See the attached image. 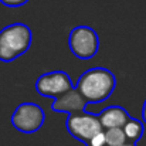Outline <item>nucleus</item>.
Here are the masks:
<instances>
[{
  "instance_id": "f257e3e1",
  "label": "nucleus",
  "mask_w": 146,
  "mask_h": 146,
  "mask_svg": "<svg viewBox=\"0 0 146 146\" xmlns=\"http://www.w3.org/2000/svg\"><path fill=\"white\" fill-rule=\"evenodd\" d=\"M115 87L116 78L111 70L94 67L80 75L75 90L82 95L87 104H99L112 95Z\"/></svg>"
},
{
  "instance_id": "f03ea898",
  "label": "nucleus",
  "mask_w": 146,
  "mask_h": 146,
  "mask_svg": "<svg viewBox=\"0 0 146 146\" xmlns=\"http://www.w3.org/2000/svg\"><path fill=\"white\" fill-rule=\"evenodd\" d=\"M33 34L27 24L13 23L0 30V61L10 62L23 55L31 46Z\"/></svg>"
},
{
  "instance_id": "7ed1b4c3",
  "label": "nucleus",
  "mask_w": 146,
  "mask_h": 146,
  "mask_svg": "<svg viewBox=\"0 0 146 146\" xmlns=\"http://www.w3.org/2000/svg\"><path fill=\"white\" fill-rule=\"evenodd\" d=\"M70 51L80 60H90L98 52L99 37L90 26H77L68 36Z\"/></svg>"
},
{
  "instance_id": "20e7f679",
  "label": "nucleus",
  "mask_w": 146,
  "mask_h": 146,
  "mask_svg": "<svg viewBox=\"0 0 146 146\" xmlns=\"http://www.w3.org/2000/svg\"><path fill=\"white\" fill-rule=\"evenodd\" d=\"M10 121L14 129H17L19 132L34 133L44 125L46 113L38 104L23 102L14 109Z\"/></svg>"
},
{
  "instance_id": "39448f33",
  "label": "nucleus",
  "mask_w": 146,
  "mask_h": 146,
  "mask_svg": "<svg viewBox=\"0 0 146 146\" xmlns=\"http://www.w3.org/2000/svg\"><path fill=\"white\" fill-rule=\"evenodd\" d=\"M65 128L72 138L85 143L90 138L102 132L104 128L98 119V115L90 113L87 111L68 113V119L65 121Z\"/></svg>"
},
{
  "instance_id": "423d86ee",
  "label": "nucleus",
  "mask_w": 146,
  "mask_h": 146,
  "mask_svg": "<svg viewBox=\"0 0 146 146\" xmlns=\"http://www.w3.org/2000/svg\"><path fill=\"white\" fill-rule=\"evenodd\" d=\"M36 91L43 97L55 98L72 88V81L65 71H48L40 75L36 81Z\"/></svg>"
},
{
  "instance_id": "0eeeda50",
  "label": "nucleus",
  "mask_w": 146,
  "mask_h": 146,
  "mask_svg": "<svg viewBox=\"0 0 146 146\" xmlns=\"http://www.w3.org/2000/svg\"><path fill=\"white\" fill-rule=\"evenodd\" d=\"M87 101L82 98V95L72 87L68 91L62 92L61 95L54 98L51 104V109L55 112H67V113H75L85 111Z\"/></svg>"
},
{
  "instance_id": "6e6552de",
  "label": "nucleus",
  "mask_w": 146,
  "mask_h": 146,
  "mask_svg": "<svg viewBox=\"0 0 146 146\" xmlns=\"http://www.w3.org/2000/svg\"><path fill=\"white\" fill-rule=\"evenodd\" d=\"M128 118H129V113L126 112V109L122 108V106H118V105L106 106L98 115V119H99V122H101L104 129L115 128V126H121L122 128Z\"/></svg>"
},
{
  "instance_id": "1a4fd4ad",
  "label": "nucleus",
  "mask_w": 146,
  "mask_h": 146,
  "mask_svg": "<svg viewBox=\"0 0 146 146\" xmlns=\"http://www.w3.org/2000/svg\"><path fill=\"white\" fill-rule=\"evenodd\" d=\"M122 129L125 132L126 141H129V142H138L142 138L143 132H145L143 122L136 119V118H132V116H129L126 119V122L123 123Z\"/></svg>"
},
{
  "instance_id": "9d476101",
  "label": "nucleus",
  "mask_w": 146,
  "mask_h": 146,
  "mask_svg": "<svg viewBox=\"0 0 146 146\" xmlns=\"http://www.w3.org/2000/svg\"><path fill=\"white\" fill-rule=\"evenodd\" d=\"M104 136H105V142L108 146H121L122 143L128 142L125 132L121 126H115V128H108L104 131Z\"/></svg>"
},
{
  "instance_id": "9b49d317",
  "label": "nucleus",
  "mask_w": 146,
  "mask_h": 146,
  "mask_svg": "<svg viewBox=\"0 0 146 146\" xmlns=\"http://www.w3.org/2000/svg\"><path fill=\"white\" fill-rule=\"evenodd\" d=\"M85 146H108L105 142V136H104V131L102 132H98L97 135H94L92 138H90L85 143Z\"/></svg>"
},
{
  "instance_id": "f8f14e48",
  "label": "nucleus",
  "mask_w": 146,
  "mask_h": 146,
  "mask_svg": "<svg viewBox=\"0 0 146 146\" xmlns=\"http://www.w3.org/2000/svg\"><path fill=\"white\" fill-rule=\"evenodd\" d=\"M27 1L29 0H0V3L7 6V7H19V6L26 4Z\"/></svg>"
},
{
  "instance_id": "ddd939ff",
  "label": "nucleus",
  "mask_w": 146,
  "mask_h": 146,
  "mask_svg": "<svg viewBox=\"0 0 146 146\" xmlns=\"http://www.w3.org/2000/svg\"><path fill=\"white\" fill-rule=\"evenodd\" d=\"M142 119H143V122L146 123V101L143 102V108H142Z\"/></svg>"
},
{
  "instance_id": "4468645a",
  "label": "nucleus",
  "mask_w": 146,
  "mask_h": 146,
  "mask_svg": "<svg viewBox=\"0 0 146 146\" xmlns=\"http://www.w3.org/2000/svg\"><path fill=\"white\" fill-rule=\"evenodd\" d=\"M121 146H138V145H136V142H125Z\"/></svg>"
}]
</instances>
